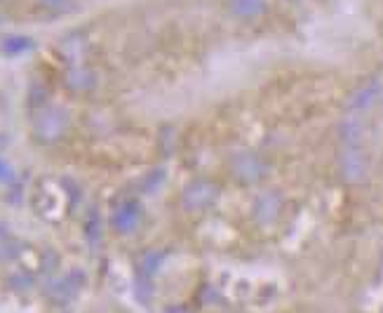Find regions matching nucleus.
<instances>
[{
    "label": "nucleus",
    "instance_id": "f257e3e1",
    "mask_svg": "<svg viewBox=\"0 0 383 313\" xmlns=\"http://www.w3.org/2000/svg\"><path fill=\"white\" fill-rule=\"evenodd\" d=\"M228 7H231L235 17L252 19L266 10V0H228Z\"/></svg>",
    "mask_w": 383,
    "mask_h": 313
},
{
    "label": "nucleus",
    "instance_id": "f03ea898",
    "mask_svg": "<svg viewBox=\"0 0 383 313\" xmlns=\"http://www.w3.org/2000/svg\"><path fill=\"white\" fill-rule=\"evenodd\" d=\"M377 92H379V85H377V83L367 85L365 90H360V92L355 94V99H353V106H355V108H367L374 99L379 97Z\"/></svg>",
    "mask_w": 383,
    "mask_h": 313
},
{
    "label": "nucleus",
    "instance_id": "7ed1b4c3",
    "mask_svg": "<svg viewBox=\"0 0 383 313\" xmlns=\"http://www.w3.org/2000/svg\"><path fill=\"white\" fill-rule=\"evenodd\" d=\"M348 158L350 160H345L343 163V170L345 172H355V179L360 177V174H362V170H365V163H362V158H360V154L358 151H348Z\"/></svg>",
    "mask_w": 383,
    "mask_h": 313
},
{
    "label": "nucleus",
    "instance_id": "20e7f679",
    "mask_svg": "<svg viewBox=\"0 0 383 313\" xmlns=\"http://www.w3.org/2000/svg\"><path fill=\"white\" fill-rule=\"evenodd\" d=\"M40 3L45 5V7H50V10L62 12V10H66V7L71 5V0H40Z\"/></svg>",
    "mask_w": 383,
    "mask_h": 313
},
{
    "label": "nucleus",
    "instance_id": "39448f33",
    "mask_svg": "<svg viewBox=\"0 0 383 313\" xmlns=\"http://www.w3.org/2000/svg\"><path fill=\"white\" fill-rule=\"evenodd\" d=\"M5 47H7V50H12V52H14V50L28 47V40H7V42H5Z\"/></svg>",
    "mask_w": 383,
    "mask_h": 313
}]
</instances>
